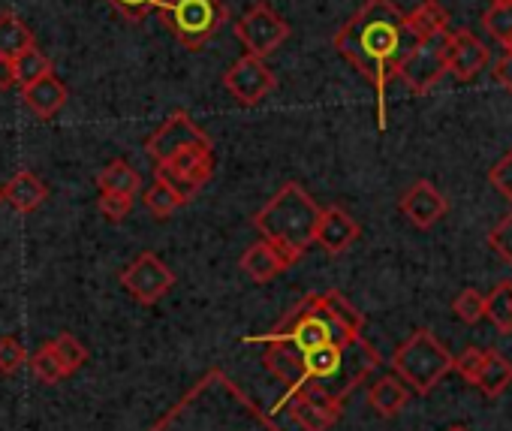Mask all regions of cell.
<instances>
[{"label":"cell","instance_id":"1","mask_svg":"<svg viewBox=\"0 0 512 431\" xmlns=\"http://www.w3.org/2000/svg\"><path fill=\"white\" fill-rule=\"evenodd\" d=\"M416 46L404 13L392 0H365V7L335 34V49L344 55L377 91V127L386 130V91L404 55Z\"/></svg>","mask_w":512,"mask_h":431},{"label":"cell","instance_id":"2","mask_svg":"<svg viewBox=\"0 0 512 431\" xmlns=\"http://www.w3.org/2000/svg\"><path fill=\"white\" fill-rule=\"evenodd\" d=\"M323 208L311 199V193L287 181L260 211L253 214V227L260 230V236L296 257H302L314 239H317V224H320Z\"/></svg>","mask_w":512,"mask_h":431},{"label":"cell","instance_id":"3","mask_svg":"<svg viewBox=\"0 0 512 431\" xmlns=\"http://www.w3.org/2000/svg\"><path fill=\"white\" fill-rule=\"evenodd\" d=\"M157 13L172 37L190 52L205 49L229 19L223 0H160Z\"/></svg>","mask_w":512,"mask_h":431},{"label":"cell","instance_id":"4","mask_svg":"<svg viewBox=\"0 0 512 431\" xmlns=\"http://www.w3.org/2000/svg\"><path fill=\"white\" fill-rule=\"evenodd\" d=\"M392 368L407 389L428 395L452 371V353L428 329H419L392 353Z\"/></svg>","mask_w":512,"mask_h":431},{"label":"cell","instance_id":"5","mask_svg":"<svg viewBox=\"0 0 512 431\" xmlns=\"http://www.w3.org/2000/svg\"><path fill=\"white\" fill-rule=\"evenodd\" d=\"M449 40H452V31L416 43V46L404 55V61L398 64V73H395V76H398L413 94L431 91V88L449 73Z\"/></svg>","mask_w":512,"mask_h":431},{"label":"cell","instance_id":"6","mask_svg":"<svg viewBox=\"0 0 512 431\" xmlns=\"http://www.w3.org/2000/svg\"><path fill=\"white\" fill-rule=\"evenodd\" d=\"M235 37L244 46V55L253 58H269L290 40V25L269 7V4H253L235 25Z\"/></svg>","mask_w":512,"mask_h":431},{"label":"cell","instance_id":"7","mask_svg":"<svg viewBox=\"0 0 512 431\" xmlns=\"http://www.w3.org/2000/svg\"><path fill=\"white\" fill-rule=\"evenodd\" d=\"M211 175H214L211 148H190V151H181V154L157 163V178L166 181L184 199V205L211 181Z\"/></svg>","mask_w":512,"mask_h":431},{"label":"cell","instance_id":"8","mask_svg":"<svg viewBox=\"0 0 512 431\" xmlns=\"http://www.w3.org/2000/svg\"><path fill=\"white\" fill-rule=\"evenodd\" d=\"M190 148H211V139L208 133L187 115V112H172L148 139H145V154L154 160V163H163L181 151H190Z\"/></svg>","mask_w":512,"mask_h":431},{"label":"cell","instance_id":"9","mask_svg":"<svg viewBox=\"0 0 512 431\" xmlns=\"http://www.w3.org/2000/svg\"><path fill=\"white\" fill-rule=\"evenodd\" d=\"M118 281L139 305H157L175 287V272L157 254L145 251L121 272Z\"/></svg>","mask_w":512,"mask_h":431},{"label":"cell","instance_id":"10","mask_svg":"<svg viewBox=\"0 0 512 431\" xmlns=\"http://www.w3.org/2000/svg\"><path fill=\"white\" fill-rule=\"evenodd\" d=\"M226 91L241 103V106H260L278 85L275 73L269 70L266 58H253V55H241L223 76Z\"/></svg>","mask_w":512,"mask_h":431},{"label":"cell","instance_id":"11","mask_svg":"<svg viewBox=\"0 0 512 431\" xmlns=\"http://www.w3.org/2000/svg\"><path fill=\"white\" fill-rule=\"evenodd\" d=\"M299 263V257L296 254H290V251H284V248H278V245H272V242H256V245H250L244 254H241V260H238V266H241V272L250 278V281H256V284H269V281H275L278 275H284L287 269H293Z\"/></svg>","mask_w":512,"mask_h":431},{"label":"cell","instance_id":"12","mask_svg":"<svg viewBox=\"0 0 512 431\" xmlns=\"http://www.w3.org/2000/svg\"><path fill=\"white\" fill-rule=\"evenodd\" d=\"M398 205H401V211H404V218H407L413 227H419V230L434 227V224L443 218V214L449 211L446 196H443L431 181H416L413 187H407Z\"/></svg>","mask_w":512,"mask_h":431},{"label":"cell","instance_id":"13","mask_svg":"<svg viewBox=\"0 0 512 431\" xmlns=\"http://www.w3.org/2000/svg\"><path fill=\"white\" fill-rule=\"evenodd\" d=\"M359 224L350 218V214L344 211V208H338V205H329V208H323V214H320V224H317V245L326 251V254H332V257H338V254H344L347 248H353V242L359 239Z\"/></svg>","mask_w":512,"mask_h":431},{"label":"cell","instance_id":"14","mask_svg":"<svg viewBox=\"0 0 512 431\" xmlns=\"http://www.w3.org/2000/svg\"><path fill=\"white\" fill-rule=\"evenodd\" d=\"M488 64V49L485 43L470 34V31H452L449 40V73L458 82H470L476 73H482Z\"/></svg>","mask_w":512,"mask_h":431},{"label":"cell","instance_id":"15","mask_svg":"<svg viewBox=\"0 0 512 431\" xmlns=\"http://www.w3.org/2000/svg\"><path fill=\"white\" fill-rule=\"evenodd\" d=\"M67 97H70V91H67V85H64L55 73H49V76H43V79H37V82H31V85L22 88L25 106H28L34 115L46 118V121L55 118V115L67 106Z\"/></svg>","mask_w":512,"mask_h":431},{"label":"cell","instance_id":"16","mask_svg":"<svg viewBox=\"0 0 512 431\" xmlns=\"http://www.w3.org/2000/svg\"><path fill=\"white\" fill-rule=\"evenodd\" d=\"M0 193H4V199H7L19 214H31V211H37V208L46 202L49 187L43 184L40 175H34L31 169H22V172H16L4 187H0Z\"/></svg>","mask_w":512,"mask_h":431},{"label":"cell","instance_id":"17","mask_svg":"<svg viewBox=\"0 0 512 431\" xmlns=\"http://www.w3.org/2000/svg\"><path fill=\"white\" fill-rule=\"evenodd\" d=\"M281 404L287 407V413H290L305 431H329V428L341 419V413H335V410L317 404L314 398H308V395H302V392H287V398H284Z\"/></svg>","mask_w":512,"mask_h":431},{"label":"cell","instance_id":"18","mask_svg":"<svg viewBox=\"0 0 512 431\" xmlns=\"http://www.w3.org/2000/svg\"><path fill=\"white\" fill-rule=\"evenodd\" d=\"M404 22H407V31L413 34L416 43L449 31V16H446V10L437 4V0H422L413 13L404 16Z\"/></svg>","mask_w":512,"mask_h":431},{"label":"cell","instance_id":"19","mask_svg":"<svg viewBox=\"0 0 512 431\" xmlns=\"http://www.w3.org/2000/svg\"><path fill=\"white\" fill-rule=\"evenodd\" d=\"M410 401V389L401 377H380L371 389H368V404L377 416H395L404 410V404Z\"/></svg>","mask_w":512,"mask_h":431},{"label":"cell","instance_id":"20","mask_svg":"<svg viewBox=\"0 0 512 431\" xmlns=\"http://www.w3.org/2000/svg\"><path fill=\"white\" fill-rule=\"evenodd\" d=\"M509 383H512V362L506 356H500L497 350H485V359L473 377V386H479L482 395L497 398Z\"/></svg>","mask_w":512,"mask_h":431},{"label":"cell","instance_id":"21","mask_svg":"<svg viewBox=\"0 0 512 431\" xmlns=\"http://www.w3.org/2000/svg\"><path fill=\"white\" fill-rule=\"evenodd\" d=\"M34 46V34L31 28L16 16V13H0V58H19L22 52H28Z\"/></svg>","mask_w":512,"mask_h":431},{"label":"cell","instance_id":"22","mask_svg":"<svg viewBox=\"0 0 512 431\" xmlns=\"http://www.w3.org/2000/svg\"><path fill=\"white\" fill-rule=\"evenodd\" d=\"M97 187L100 193H124V196H136L142 187L139 172L127 163V160H112L106 169H100L97 175Z\"/></svg>","mask_w":512,"mask_h":431},{"label":"cell","instance_id":"23","mask_svg":"<svg viewBox=\"0 0 512 431\" xmlns=\"http://www.w3.org/2000/svg\"><path fill=\"white\" fill-rule=\"evenodd\" d=\"M485 317L500 332H512V281H500L485 296Z\"/></svg>","mask_w":512,"mask_h":431},{"label":"cell","instance_id":"24","mask_svg":"<svg viewBox=\"0 0 512 431\" xmlns=\"http://www.w3.org/2000/svg\"><path fill=\"white\" fill-rule=\"evenodd\" d=\"M142 205H145V211H148V214H154L157 221H166L172 211H178V208L184 205V199H181V196L166 184V181H160V178H157V181L142 193Z\"/></svg>","mask_w":512,"mask_h":431},{"label":"cell","instance_id":"25","mask_svg":"<svg viewBox=\"0 0 512 431\" xmlns=\"http://www.w3.org/2000/svg\"><path fill=\"white\" fill-rule=\"evenodd\" d=\"M13 70H16V85L25 88V85H31V82L49 76V73H52V61H49L37 46H31L28 52H22L19 58H13Z\"/></svg>","mask_w":512,"mask_h":431},{"label":"cell","instance_id":"26","mask_svg":"<svg viewBox=\"0 0 512 431\" xmlns=\"http://www.w3.org/2000/svg\"><path fill=\"white\" fill-rule=\"evenodd\" d=\"M52 350L58 356V362L64 365L67 374H76L85 362H88V347L73 335V332H61L58 338H52Z\"/></svg>","mask_w":512,"mask_h":431},{"label":"cell","instance_id":"27","mask_svg":"<svg viewBox=\"0 0 512 431\" xmlns=\"http://www.w3.org/2000/svg\"><path fill=\"white\" fill-rule=\"evenodd\" d=\"M28 365H31L34 377H37L40 383H49V386H55V383H61V380L67 377L64 365L58 362V356H55V350H52V341L43 344L37 353H31V356H28Z\"/></svg>","mask_w":512,"mask_h":431},{"label":"cell","instance_id":"28","mask_svg":"<svg viewBox=\"0 0 512 431\" xmlns=\"http://www.w3.org/2000/svg\"><path fill=\"white\" fill-rule=\"evenodd\" d=\"M482 25L488 31V37H494L497 43H509L512 40V4H491L482 16Z\"/></svg>","mask_w":512,"mask_h":431},{"label":"cell","instance_id":"29","mask_svg":"<svg viewBox=\"0 0 512 431\" xmlns=\"http://www.w3.org/2000/svg\"><path fill=\"white\" fill-rule=\"evenodd\" d=\"M25 365H28V347L16 335L0 338V374L10 377V374H16Z\"/></svg>","mask_w":512,"mask_h":431},{"label":"cell","instance_id":"30","mask_svg":"<svg viewBox=\"0 0 512 431\" xmlns=\"http://www.w3.org/2000/svg\"><path fill=\"white\" fill-rule=\"evenodd\" d=\"M452 311L458 314L461 323L467 326H476L482 317H485V296L476 293V290H461L452 302Z\"/></svg>","mask_w":512,"mask_h":431},{"label":"cell","instance_id":"31","mask_svg":"<svg viewBox=\"0 0 512 431\" xmlns=\"http://www.w3.org/2000/svg\"><path fill=\"white\" fill-rule=\"evenodd\" d=\"M97 208L103 211L106 221L121 224V221H127L130 214H133V196H124V193H100Z\"/></svg>","mask_w":512,"mask_h":431},{"label":"cell","instance_id":"32","mask_svg":"<svg viewBox=\"0 0 512 431\" xmlns=\"http://www.w3.org/2000/svg\"><path fill=\"white\" fill-rule=\"evenodd\" d=\"M488 242H491V248L497 251V257H500L506 266H512V211H509L506 218L491 230Z\"/></svg>","mask_w":512,"mask_h":431},{"label":"cell","instance_id":"33","mask_svg":"<svg viewBox=\"0 0 512 431\" xmlns=\"http://www.w3.org/2000/svg\"><path fill=\"white\" fill-rule=\"evenodd\" d=\"M488 181H491V187H494L500 196H506V199L512 202V151L503 154V157L488 169Z\"/></svg>","mask_w":512,"mask_h":431},{"label":"cell","instance_id":"34","mask_svg":"<svg viewBox=\"0 0 512 431\" xmlns=\"http://www.w3.org/2000/svg\"><path fill=\"white\" fill-rule=\"evenodd\" d=\"M482 359H485V350H479V347H467L461 356H452V368H455L467 383H473V377H476V371H479Z\"/></svg>","mask_w":512,"mask_h":431},{"label":"cell","instance_id":"35","mask_svg":"<svg viewBox=\"0 0 512 431\" xmlns=\"http://www.w3.org/2000/svg\"><path fill=\"white\" fill-rule=\"evenodd\" d=\"M109 4L121 13V16H127V19H145L148 13H157V7H160V0H109Z\"/></svg>","mask_w":512,"mask_h":431},{"label":"cell","instance_id":"36","mask_svg":"<svg viewBox=\"0 0 512 431\" xmlns=\"http://www.w3.org/2000/svg\"><path fill=\"white\" fill-rule=\"evenodd\" d=\"M491 73H494V79H497L506 91H512V52L500 55V58L494 61Z\"/></svg>","mask_w":512,"mask_h":431},{"label":"cell","instance_id":"37","mask_svg":"<svg viewBox=\"0 0 512 431\" xmlns=\"http://www.w3.org/2000/svg\"><path fill=\"white\" fill-rule=\"evenodd\" d=\"M16 85V70L10 58H0V91H10Z\"/></svg>","mask_w":512,"mask_h":431},{"label":"cell","instance_id":"38","mask_svg":"<svg viewBox=\"0 0 512 431\" xmlns=\"http://www.w3.org/2000/svg\"><path fill=\"white\" fill-rule=\"evenodd\" d=\"M449 431H467V428H464V425H452Z\"/></svg>","mask_w":512,"mask_h":431},{"label":"cell","instance_id":"39","mask_svg":"<svg viewBox=\"0 0 512 431\" xmlns=\"http://www.w3.org/2000/svg\"><path fill=\"white\" fill-rule=\"evenodd\" d=\"M491 4H512V0H491Z\"/></svg>","mask_w":512,"mask_h":431},{"label":"cell","instance_id":"40","mask_svg":"<svg viewBox=\"0 0 512 431\" xmlns=\"http://www.w3.org/2000/svg\"><path fill=\"white\" fill-rule=\"evenodd\" d=\"M506 52H512V40H509V43H506Z\"/></svg>","mask_w":512,"mask_h":431},{"label":"cell","instance_id":"41","mask_svg":"<svg viewBox=\"0 0 512 431\" xmlns=\"http://www.w3.org/2000/svg\"><path fill=\"white\" fill-rule=\"evenodd\" d=\"M0 199H4V193H0Z\"/></svg>","mask_w":512,"mask_h":431}]
</instances>
